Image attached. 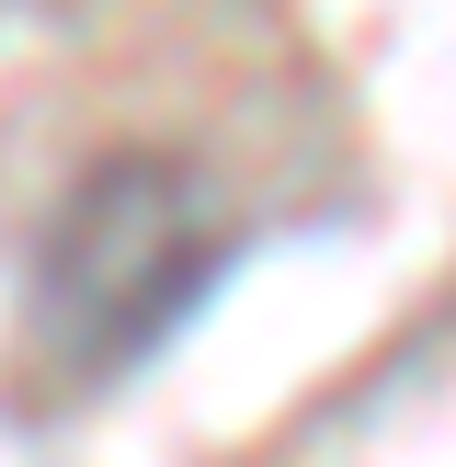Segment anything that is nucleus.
Returning <instances> with one entry per match:
<instances>
[{
	"label": "nucleus",
	"instance_id": "nucleus-1",
	"mask_svg": "<svg viewBox=\"0 0 456 467\" xmlns=\"http://www.w3.org/2000/svg\"><path fill=\"white\" fill-rule=\"evenodd\" d=\"M217 274L228 228L205 217V182L160 149H103L35 251V354H57L68 377H114L160 354Z\"/></svg>",
	"mask_w": 456,
	"mask_h": 467
}]
</instances>
